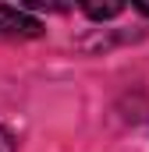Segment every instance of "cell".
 <instances>
[{
	"label": "cell",
	"mask_w": 149,
	"mask_h": 152,
	"mask_svg": "<svg viewBox=\"0 0 149 152\" xmlns=\"http://www.w3.org/2000/svg\"><path fill=\"white\" fill-rule=\"evenodd\" d=\"M43 36L39 18L18 7H0V42H14V39H36Z\"/></svg>",
	"instance_id": "cell-1"
},
{
	"label": "cell",
	"mask_w": 149,
	"mask_h": 152,
	"mask_svg": "<svg viewBox=\"0 0 149 152\" xmlns=\"http://www.w3.org/2000/svg\"><path fill=\"white\" fill-rule=\"evenodd\" d=\"M124 7L121 4H107V7H85V14L89 18H96V21H103V18H114V14H121Z\"/></svg>",
	"instance_id": "cell-2"
},
{
	"label": "cell",
	"mask_w": 149,
	"mask_h": 152,
	"mask_svg": "<svg viewBox=\"0 0 149 152\" xmlns=\"http://www.w3.org/2000/svg\"><path fill=\"white\" fill-rule=\"evenodd\" d=\"M139 11H142V14H149V4H139Z\"/></svg>",
	"instance_id": "cell-4"
},
{
	"label": "cell",
	"mask_w": 149,
	"mask_h": 152,
	"mask_svg": "<svg viewBox=\"0 0 149 152\" xmlns=\"http://www.w3.org/2000/svg\"><path fill=\"white\" fill-rule=\"evenodd\" d=\"M0 152H14V134L7 127H0Z\"/></svg>",
	"instance_id": "cell-3"
}]
</instances>
